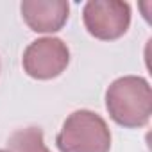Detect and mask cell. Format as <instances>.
I'll return each instance as SVG.
<instances>
[{
  "label": "cell",
  "mask_w": 152,
  "mask_h": 152,
  "mask_svg": "<svg viewBox=\"0 0 152 152\" xmlns=\"http://www.w3.org/2000/svg\"><path fill=\"white\" fill-rule=\"evenodd\" d=\"M106 109L122 127L138 129L147 125L152 115V90L140 75H124L106 90Z\"/></svg>",
  "instance_id": "1"
},
{
  "label": "cell",
  "mask_w": 152,
  "mask_h": 152,
  "mask_svg": "<svg viewBox=\"0 0 152 152\" xmlns=\"http://www.w3.org/2000/svg\"><path fill=\"white\" fill-rule=\"evenodd\" d=\"M56 145L61 152H109L111 131L95 111L77 109L63 122Z\"/></svg>",
  "instance_id": "2"
},
{
  "label": "cell",
  "mask_w": 152,
  "mask_h": 152,
  "mask_svg": "<svg viewBox=\"0 0 152 152\" xmlns=\"http://www.w3.org/2000/svg\"><path fill=\"white\" fill-rule=\"evenodd\" d=\"M88 32L102 41L122 38L131 25V6L122 0H90L83 7Z\"/></svg>",
  "instance_id": "3"
},
{
  "label": "cell",
  "mask_w": 152,
  "mask_h": 152,
  "mask_svg": "<svg viewBox=\"0 0 152 152\" xmlns=\"http://www.w3.org/2000/svg\"><path fill=\"white\" fill-rule=\"evenodd\" d=\"M70 63V50L59 38H39L29 43L23 52L22 66L32 79L48 81L61 75Z\"/></svg>",
  "instance_id": "4"
},
{
  "label": "cell",
  "mask_w": 152,
  "mask_h": 152,
  "mask_svg": "<svg viewBox=\"0 0 152 152\" xmlns=\"http://www.w3.org/2000/svg\"><path fill=\"white\" fill-rule=\"evenodd\" d=\"M22 18L34 32H57L70 16L66 0H23L20 4Z\"/></svg>",
  "instance_id": "5"
},
{
  "label": "cell",
  "mask_w": 152,
  "mask_h": 152,
  "mask_svg": "<svg viewBox=\"0 0 152 152\" xmlns=\"http://www.w3.org/2000/svg\"><path fill=\"white\" fill-rule=\"evenodd\" d=\"M9 152H50L43 141V131L39 127L18 129L9 136Z\"/></svg>",
  "instance_id": "6"
},
{
  "label": "cell",
  "mask_w": 152,
  "mask_h": 152,
  "mask_svg": "<svg viewBox=\"0 0 152 152\" xmlns=\"http://www.w3.org/2000/svg\"><path fill=\"white\" fill-rule=\"evenodd\" d=\"M0 152H9V150H4V148H0Z\"/></svg>",
  "instance_id": "7"
}]
</instances>
